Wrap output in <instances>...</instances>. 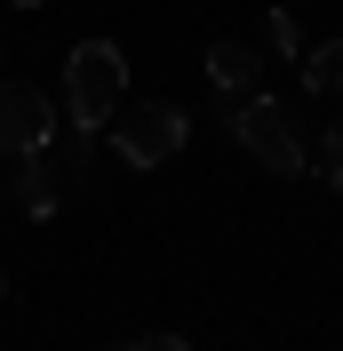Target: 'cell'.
I'll return each mask as SVG.
<instances>
[{
    "mask_svg": "<svg viewBox=\"0 0 343 351\" xmlns=\"http://www.w3.org/2000/svg\"><path fill=\"white\" fill-rule=\"evenodd\" d=\"M0 295H8V280H0Z\"/></svg>",
    "mask_w": 343,
    "mask_h": 351,
    "instance_id": "cell-12",
    "label": "cell"
},
{
    "mask_svg": "<svg viewBox=\"0 0 343 351\" xmlns=\"http://www.w3.org/2000/svg\"><path fill=\"white\" fill-rule=\"evenodd\" d=\"M128 104V56L112 40H80L64 56V112H72V136H96L112 128V112Z\"/></svg>",
    "mask_w": 343,
    "mask_h": 351,
    "instance_id": "cell-1",
    "label": "cell"
},
{
    "mask_svg": "<svg viewBox=\"0 0 343 351\" xmlns=\"http://www.w3.org/2000/svg\"><path fill=\"white\" fill-rule=\"evenodd\" d=\"M303 168H320L327 184L343 192V120H335V128H320V152H303Z\"/></svg>",
    "mask_w": 343,
    "mask_h": 351,
    "instance_id": "cell-9",
    "label": "cell"
},
{
    "mask_svg": "<svg viewBox=\"0 0 343 351\" xmlns=\"http://www.w3.org/2000/svg\"><path fill=\"white\" fill-rule=\"evenodd\" d=\"M263 48H272V56H287V64L303 56V24H296V8H272V16H263Z\"/></svg>",
    "mask_w": 343,
    "mask_h": 351,
    "instance_id": "cell-8",
    "label": "cell"
},
{
    "mask_svg": "<svg viewBox=\"0 0 343 351\" xmlns=\"http://www.w3.org/2000/svg\"><path fill=\"white\" fill-rule=\"evenodd\" d=\"M56 144V104L24 80H0V152L24 160V152H48Z\"/></svg>",
    "mask_w": 343,
    "mask_h": 351,
    "instance_id": "cell-4",
    "label": "cell"
},
{
    "mask_svg": "<svg viewBox=\"0 0 343 351\" xmlns=\"http://www.w3.org/2000/svg\"><path fill=\"white\" fill-rule=\"evenodd\" d=\"M296 64H303V88H311V96H343V40L311 48V56H296Z\"/></svg>",
    "mask_w": 343,
    "mask_h": 351,
    "instance_id": "cell-7",
    "label": "cell"
},
{
    "mask_svg": "<svg viewBox=\"0 0 343 351\" xmlns=\"http://www.w3.org/2000/svg\"><path fill=\"white\" fill-rule=\"evenodd\" d=\"M224 128L256 152V168L303 176V136H296V120H287V104H272L263 88H224Z\"/></svg>",
    "mask_w": 343,
    "mask_h": 351,
    "instance_id": "cell-2",
    "label": "cell"
},
{
    "mask_svg": "<svg viewBox=\"0 0 343 351\" xmlns=\"http://www.w3.org/2000/svg\"><path fill=\"white\" fill-rule=\"evenodd\" d=\"M128 351H192V335H128Z\"/></svg>",
    "mask_w": 343,
    "mask_h": 351,
    "instance_id": "cell-10",
    "label": "cell"
},
{
    "mask_svg": "<svg viewBox=\"0 0 343 351\" xmlns=\"http://www.w3.org/2000/svg\"><path fill=\"white\" fill-rule=\"evenodd\" d=\"M16 8H48V0H16Z\"/></svg>",
    "mask_w": 343,
    "mask_h": 351,
    "instance_id": "cell-11",
    "label": "cell"
},
{
    "mask_svg": "<svg viewBox=\"0 0 343 351\" xmlns=\"http://www.w3.org/2000/svg\"><path fill=\"white\" fill-rule=\"evenodd\" d=\"M8 199H16L32 223H48L56 208H64V184H56V168H48V152H24V160H16V184H8Z\"/></svg>",
    "mask_w": 343,
    "mask_h": 351,
    "instance_id": "cell-5",
    "label": "cell"
},
{
    "mask_svg": "<svg viewBox=\"0 0 343 351\" xmlns=\"http://www.w3.org/2000/svg\"><path fill=\"white\" fill-rule=\"evenodd\" d=\"M184 144H192V120H184V104H168V96L112 112V152L128 160V168H168Z\"/></svg>",
    "mask_w": 343,
    "mask_h": 351,
    "instance_id": "cell-3",
    "label": "cell"
},
{
    "mask_svg": "<svg viewBox=\"0 0 343 351\" xmlns=\"http://www.w3.org/2000/svg\"><path fill=\"white\" fill-rule=\"evenodd\" d=\"M256 40H232V32H224V40H208V80H215V96H224V88H256Z\"/></svg>",
    "mask_w": 343,
    "mask_h": 351,
    "instance_id": "cell-6",
    "label": "cell"
}]
</instances>
